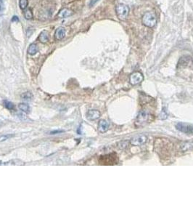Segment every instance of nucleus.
Listing matches in <instances>:
<instances>
[{
  "mask_svg": "<svg viewBox=\"0 0 193 218\" xmlns=\"http://www.w3.org/2000/svg\"><path fill=\"white\" fill-rule=\"evenodd\" d=\"M143 25L148 28H153L157 23V16L154 12L150 11L145 13L143 17Z\"/></svg>",
  "mask_w": 193,
  "mask_h": 218,
  "instance_id": "obj_1",
  "label": "nucleus"
},
{
  "mask_svg": "<svg viewBox=\"0 0 193 218\" xmlns=\"http://www.w3.org/2000/svg\"><path fill=\"white\" fill-rule=\"evenodd\" d=\"M151 115L145 111H142L137 115V117L136 118V126L138 127H143L145 126L147 123H149L150 118H151Z\"/></svg>",
  "mask_w": 193,
  "mask_h": 218,
  "instance_id": "obj_2",
  "label": "nucleus"
},
{
  "mask_svg": "<svg viewBox=\"0 0 193 218\" xmlns=\"http://www.w3.org/2000/svg\"><path fill=\"white\" fill-rule=\"evenodd\" d=\"M129 11H130V9H129V6L124 5V4H119L116 7V12L118 18L121 20L126 19L129 16Z\"/></svg>",
  "mask_w": 193,
  "mask_h": 218,
  "instance_id": "obj_3",
  "label": "nucleus"
},
{
  "mask_svg": "<svg viewBox=\"0 0 193 218\" xmlns=\"http://www.w3.org/2000/svg\"><path fill=\"white\" fill-rule=\"evenodd\" d=\"M144 77L143 74L139 71H135L131 73L129 77V82L132 85H137V84L141 83L143 81Z\"/></svg>",
  "mask_w": 193,
  "mask_h": 218,
  "instance_id": "obj_4",
  "label": "nucleus"
},
{
  "mask_svg": "<svg viewBox=\"0 0 193 218\" xmlns=\"http://www.w3.org/2000/svg\"><path fill=\"white\" fill-rule=\"evenodd\" d=\"M176 127L180 132L185 133V134H193V125L192 124L179 122L176 125Z\"/></svg>",
  "mask_w": 193,
  "mask_h": 218,
  "instance_id": "obj_5",
  "label": "nucleus"
},
{
  "mask_svg": "<svg viewBox=\"0 0 193 218\" xmlns=\"http://www.w3.org/2000/svg\"><path fill=\"white\" fill-rule=\"evenodd\" d=\"M147 137L145 135H136L131 139L130 143L132 145H142L147 142Z\"/></svg>",
  "mask_w": 193,
  "mask_h": 218,
  "instance_id": "obj_6",
  "label": "nucleus"
},
{
  "mask_svg": "<svg viewBox=\"0 0 193 218\" xmlns=\"http://www.w3.org/2000/svg\"><path fill=\"white\" fill-rule=\"evenodd\" d=\"M87 118L90 120H97L100 117V112L97 110H90L86 113Z\"/></svg>",
  "mask_w": 193,
  "mask_h": 218,
  "instance_id": "obj_7",
  "label": "nucleus"
},
{
  "mask_svg": "<svg viewBox=\"0 0 193 218\" xmlns=\"http://www.w3.org/2000/svg\"><path fill=\"white\" fill-rule=\"evenodd\" d=\"M110 124L106 120H100L98 124V130L101 133H105L109 129Z\"/></svg>",
  "mask_w": 193,
  "mask_h": 218,
  "instance_id": "obj_8",
  "label": "nucleus"
},
{
  "mask_svg": "<svg viewBox=\"0 0 193 218\" xmlns=\"http://www.w3.org/2000/svg\"><path fill=\"white\" fill-rule=\"evenodd\" d=\"M73 14V12L72 10L68 9V8H63L59 12V13L58 14V17L60 18H68V17L71 16Z\"/></svg>",
  "mask_w": 193,
  "mask_h": 218,
  "instance_id": "obj_9",
  "label": "nucleus"
},
{
  "mask_svg": "<svg viewBox=\"0 0 193 218\" xmlns=\"http://www.w3.org/2000/svg\"><path fill=\"white\" fill-rule=\"evenodd\" d=\"M65 35V29L63 27H59L57 29V30L55 31V39L58 40H61L64 38Z\"/></svg>",
  "mask_w": 193,
  "mask_h": 218,
  "instance_id": "obj_10",
  "label": "nucleus"
},
{
  "mask_svg": "<svg viewBox=\"0 0 193 218\" xmlns=\"http://www.w3.org/2000/svg\"><path fill=\"white\" fill-rule=\"evenodd\" d=\"M39 41L42 42V43L45 44L49 41L50 39V33L47 31H42L41 33L39 35Z\"/></svg>",
  "mask_w": 193,
  "mask_h": 218,
  "instance_id": "obj_11",
  "label": "nucleus"
},
{
  "mask_svg": "<svg viewBox=\"0 0 193 218\" xmlns=\"http://www.w3.org/2000/svg\"><path fill=\"white\" fill-rule=\"evenodd\" d=\"M38 52V47L36 44H31L29 46V49H28V52L29 54L31 55V56H34L35 54H37Z\"/></svg>",
  "mask_w": 193,
  "mask_h": 218,
  "instance_id": "obj_12",
  "label": "nucleus"
},
{
  "mask_svg": "<svg viewBox=\"0 0 193 218\" xmlns=\"http://www.w3.org/2000/svg\"><path fill=\"white\" fill-rule=\"evenodd\" d=\"M18 108L20 111H22L23 112H25V113H29L30 112V106L29 105L25 104V103H20L18 105Z\"/></svg>",
  "mask_w": 193,
  "mask_h": 218,
  "instance_id": "obj_13",
  "label": "nucleus"
},
{
  "mask_svg": "<svg viewBox=\"0 0 193 218\" xmlns=\"http://www.w3.org/2000/svg\"><path fill=\"white\" fill-rule=\"evenodd\" d=\"M3 105L8 110L14 109V104L12 102H10V101L4 100L3 101Z\"/></svg>",
  "mask_w": 193,
  "mask_h": 218,
  "instance_id": "obj_14",
  "label": "nucleus"
},
{
  "mask_svg": "<svg viewBox=\"0 0 193 218\" xmlns=\"http://www.w3.org/2000/svg\"><path fill=\"white\" fill-rule=\"evenodd\" d=\"M24 17L26 20H31L33 18V13L31 9H28L24 12Z\"/></svg>",
  "mask_w": 193,
  "mask_h": 218,
  "instance_id": "obj_15",
  "label": "nucleus"
},
{
  "mask_svg": "<svg viewBox=\"0 0 193 218\" xmlns=\"http://www.w3.org/2000/svg\"><path fill=\"white\" fill-rule=\"evenodd\" d=\"M21 97H22V98L24 100H31V98H32L33 95L31 92H27L23 93V94L21 95Z\"/></svg>",
  "mask_w": 193,
  "mask_h": 218,
  "instance_id": "obj_16",
  "label": "nucleus"
},
{
  "mask_svg": "<svg viewBox=\"0 0 193 218\" xmlns=\"http://www.w3.org/2000/svg\"><path fill=\"white\" fill-rule=\"evenodd\" d=\"M19 5L22 10H25L28 6V0H19Z\"/></svg>",
  "mask_w": 193,
  "mask_h": 218,
  "instance_id": "obj_17",
  "label": "nucleus"
},
{
  "mask_svg": "<svg viewBox=\"0 0 193 218\" xmlns=\"http://www.w3.org/2000/svg\"><path fill=\"white\" fill-rule=\"evenodd\" d=\"M13 136H14V135H2V136L0 137V142H3V141L7 140H8L9 138H10V137H13Z\"/></svg>",
  "mask_w": 193,
  "mask_h": 218,
  "instance_id": "obj_18",
  "label": "nucleus"
},
{
  "mask_svg": "<svg viewBox=\"0 0 193 218\" xmlns=\"http://www.w3.org/2000/svg\"><path fill=\"white\" fill-rule=\"evenodd\" d=\"M5 11V6H4L3 0H0V16H2Z\"/></svg>",
  "mask_w": 193,
  "mask_h": 218,
  "instance_id": "obj_19",
  "label": "nucleus"
},
{
  "mask_svg": "<svg viewBox=\"0 0 193 218\" xmlns=\"http://www.w3.org/2000/svg\"><path fill=\"white\" fill-rule=\"evenodd\" d=\"M63 132V130H55V131H52L50 132L51 135H55V134H59V133H62Z\"/></svg>",
  "mask_w": 193,
  "mask_h": 218,
  "instance_id": "obj_20",
  "label": "nucleus"
},
{
  "mask_svg": "<svg viewBox=\"0 0 193 218\" xmlns=\"http://www.w3.org/2000/svg\"><path fill=\"white\" fill-rule=\"evenodd\" d=\"M98 1L99 0H92V1H91L90 3V7H92V6H94Z\"/></svg>",
  "mask_w": 193,
  "mask_h": 218,
  "instance_id": "obj_21",
  "label": "nucleus"
},
{
  "mask_svg": "<svg viewBox=\"0 0 193 218\" xmlns=\"http://www.w3.org/2000/svg\"><path fill=\"white\" fill-rule=\"evenodd\" d=\"M12 22H15H15H17V21H18H18H19V18H18V17H17V16H13V18H12Z\"/></svg>",
  "mask_w": 193,
  "mask_h": 218,
  "instance_id": "obj_22",
  "label": "nucleus"
}]
</instances>
